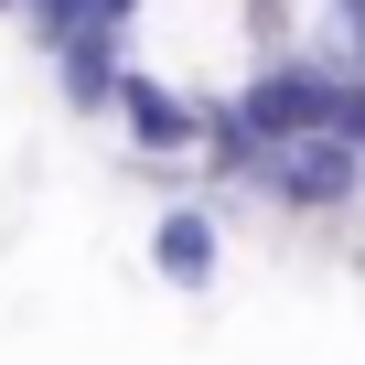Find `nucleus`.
<instances>
[{
    "label": "nucleus",
    "instance_id": "obj_4",
    "mask_svg": "<svg viewBox=\"0 0 365 365\" xmlns=\"http://www.w3.org/2000/svg\"><path fill=\"white\" fill-rule=\"evenodd\" d=\"M140 258H150V279H161L172 301H205V290H215V269H226V215H215L205 194H182V205H161V215H150Z\"/></svg>",
    "mask_w": 365,
    "mask_h": 365
},
{
    "label": "nucleus",
    "instance_id": "obj_5",
    "mask_svg": "<svg viewBox=\"0 0 365 365\" xmlns=\"http://www.w3.org/2000/svg\"><path fill=\"white\" fill-rule=\"evenodd\" d=\"M118 76H129L118 33H86V43H65V54H54V86H65V108H76V118H108Z\"/></svg>",
    "mask_w": 365,
    "mask_h": 365
},
{
    "label": "nucleus",
    "instance_id": "obj_3",
    "mask_svg": "<svg viewBox=\"0 0 365 365\" xmlns=\"http://www.w3.org/2000/svg\"><path fill=\"white\" fill-rule=\"evenodd\" d=\"M258 194L279 215H344V205H365V150L354 140H279L258 161Z\"/></svg>",
    "mask_w": 365,
    "mask_h": 365
},
{
    "label": "nucleus",
    "instance_id": "obj_6",
    "mask_svg": "<svg viewBox=\"0 0 365 365\" xmlns=\"http://www.w3.org/2000/svg\"><path fill=\"white\" fill-rule=\"evenodd\" d=\"M11 11H22V0H0V22H11Z\"/></svg>",
    "mask_w": 365,
    "mask_h": 365
},
{
    "label": "nucleus",
    "instance_id": "obj_1",
    "mask_svg": "<svg viewBox=\"0 0 365 365\" xmlns=\"http://www.w3.org/2000/svg\"><path fill=\"white\" fill-rule=\"evenodd\" d=\"M118 54L182 97L226 108L269 65V0H118Z\"/></svg>",
    "mask_w": 365,
    "mask_h": 365
},
{
    "label": "nucleus",
    "instance_id": "obj_2",
    "mask_svg": "<svg viewBox=\"0 0 365 365\" xmlns=\"http://www.w3.org/2000/svg\"><path fill=\"white\" fill-rule=\"evenodd\" d=\"M108 129H118L140 161H161V172H172V161H205V140H215V108L129 65V76H118V97H108Z\"/></svg>",
    "mask_w": 365,
    "mask_h": 365
}]
</instances>
